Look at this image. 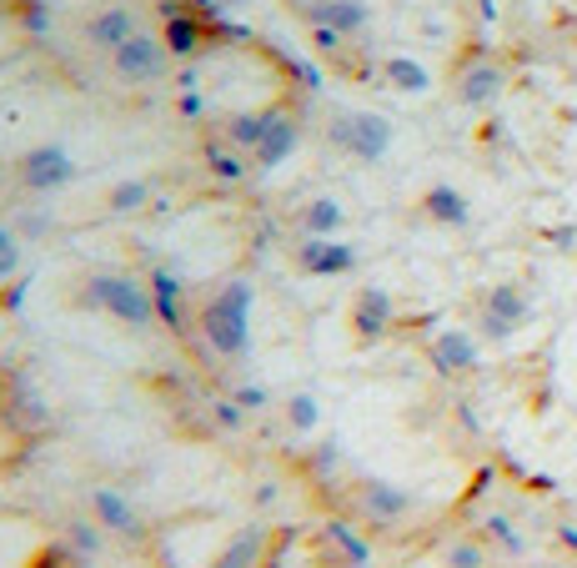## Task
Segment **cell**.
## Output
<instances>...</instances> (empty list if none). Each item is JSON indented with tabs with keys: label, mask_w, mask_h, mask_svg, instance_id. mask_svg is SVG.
I'll use <instances>...</instances> for the list:
<instances>
[{
	"label": "cell",
	"mask_w": 577,
	"mask_h": 568,
	"mask_svg": "<svg viewBox=\"0 0 577 568\" xmlns=\"http://www.w3.org/2000/svg\"><path fill=\"white\" fill-rule=\"evenodd\" d=\"M206 332H211V343L222 347V353H237L241 343H247V287L237 292H226L222 302L206 312Z\"/></svg>",
	"instance_id": "obj_2"
},
{
	"label": "cell",
	"mask_w": 577,
	"mask_h": 568,
	"mask_svg": "<svg viewBox=\"0 0 577 568\" xmlns=\"http://www.w3.org/2000/svg\"><path fill=\"white\" fill-rule=\"evenodd\" d=\"M96 508H101V518L111 523V529H136V518H131V508L116 498V493H101L96 498Z\"/></svg>",
	"instance_id": "obj_15"
},
{
	"label": "cell",
	"mask_w": 577,
	"mask_h": 568,
	"mask_svg": "<svg viewBox=\"0 0 577 568\" xmlns=\"http://www.w3.org/2000/svg\"><path fill=\"white\" fill-rule=\"evenodd\" d=\"M306 226H312V232H331V226H341V207L337 201H316L312 212H306Z\"/></svg>",
	"instance_id": "obj_16"
},
{
	"label": "cell",
	"mask_w": 577,
	"mask_h": 568,
	"mask_svg": "<svg viewBox=\"0 0 577 568\" xmlns=\"http://www.w3.org/2000/svg\"><path fill=\"white\" fill-rule=\"evenodd\" d=\"M432 362L442 372H473L477 368V343L467 332H442L432 343Z\"/></svg>",
	"instance_id": "obj_8"
},
{
	"label": "cell",
	"mask_w": 577,
	"mask_h": 568,
	"mask_svg": "<svg viewBox=\"0 0 577 568\" xmlns=\"http://www.w3.org/2000/svg\"><path fill=\"white\" fill-rule=\"evenodd\" d=\"M482 564H487V548H477V543H457L447 554V568H482Z\"/></svg>",
	"instance_id": "obj_17"
},
{
	"label": "cell",
	"mask_w": 577,
	"mask_h": 568,
	"mask_svg": "<svg viewBox=\"0 0 577 568\" xmlns=\"http://www.w3.org/2000/svg\"><path fill=\"white\" fill-rule=\"evenodd\" d=\"M291 418H297V423H316V408H312V397H297V408H291Z\"/></svg>",
	"instance_id": "obj_20"
},
{
	"label": "cell",
	"mask_w": 577,
	"mask_h": 568,
	"mask_svg": "<svg viewBox=\"0 0 577 568\" xmlns=\"http://www.w3.org/2000/svg\"><path fill=\"white\" fill-rule=\"evenodd\" d=\"M387 81H392L397 91H407V96H422L427 86H432L427 66H417L412 55H392V61H387Z\"/></svg>",
	"instance_id": "obj_10"
},
{
	"label": "cell",
	"mask_w": 577,
	"mask_h": 568,
	"mask_svg": "<svg viewBox=\"0 0 577 568\" xmlns=\"http://www.w3.org/2000/svg\"><path fill=\"white\" fill-rule=\"evenodd\" d=\"M527 312H532V307H527V292L512 287V282H498L482 302V332L492 337V343H507L512 332L527 322Z\"/></svg>",
	"instance_id": "obj_1"
},
{
	"label": "cell",
	"mask_w": 577,
	"mask_h": 568,
	"mask_svg": "<svg viewBox=\"0 0 577 568\" xmlns=\"http://www.w3.org/2000/svg\"><path fill=\"white\" fill-rule=\"evenodd\" d=\"M356 322H362L367 332H381L387 322H392V297H387L381 287H367L362 297H356Z\"/></svg>",
	"instance_id": "obj_11"
},
{
	"label": "cell",
	"mask_w": 577,
	"mask_h": 568,
	"mask_svg": "<svg viewBox=\"0 0 577 568\" xmlns=\"http://www.w3.org/2000/svg\"><path fill=\"white\" fill-rule=\"evenodd\" d=\"M341 141L352 146V157L381 161V157H387V146H392V126H387L381 116H347V126H341Z\"/></svg>",
	"instance_id": "obj_3"
},
{
	"label": "cell",
	"mask_w": 577,
	"mask_h": 568,
	"mask_svg": "<svg viewBox=\"0 0 577 568\" xmlns=\"http://www.w3.org/2000/svg\"><path fill=\"white\" fill-rule=\"evenodd\" d=\"M262 548V533H241L237 548H226V564L222 568H247V558Z\"/></svg>",
	"instance_id": "obj_18"
},
{
	"label": "cell",
	"mask_w": 577,
	"mask_h": 568,
	"mask_svg": "<svg viewBox=\"0 0 577 568\" xmlns=\"http://www.w3.org/2000/svg\"><path fill=\"white\" fill-rule=\"evenodd\" d=\"M116 66H121L126 81H146L161 66V46L156 40H146V36H131L126 46H116Z\"/></svg>",
	"instance_id": "obj_7"
},
{
	"label": "cell",
	"mask_w": 577,
	"mask_h": 568,
	"mask_svg": "<svg viewBox=\"0 0 577 568\" xmlns=\"http://www.w3.org/2000/svg\"><path fill=\"white\" fill-rule=\"evenodd\" d=\"M26 182L40 186V192L71 182V157L61 151V146H40V151H30L26 157Z\"/></svg>",
	"instance_id": "obj_5"
},
{
	"label": "cell",
	"mask_w": 577,
	"mask_h": 568,
	"mask_svg": "<svg viewBox=\"0 0 577 568\" xmlns=\"http://www.w3.org/2000/svg\"><path fill=\"white\" fill-rule=\"evenodd\" d=\"M91 36L101 40V46H126V40L136 36L131 30V11H111V15H101L91 26Z\"/></svg>",
	"instance_id": "obj_12"
},
{
	"label": "cell",
	"mask_w": 577,
	"mask_h": 568,
	"mask_svg": "<svg viewBox=\"0 0 577 568\" xmlns=\"http://www.w3.org/2000/svg\"><path fill=\"white\" fill-rule=\"evenodd\" d=\"M532 568H567V564H532Z\"/></svg>",
	"instance_id": "obj_22"
},
{
	"label": "cell",
	"mask_w": 577,
	"mask_h": 568,
	"mask_svg": "<svg viewBox=\"0 0 577 568\" xmlns=\"http://www.w3.org/2000/svg\"><path fill=\"white\" fill-rule=\"evenodd\" d=\"M141 197H146V182H126L111 192V207H116V212H131V207H141Z\"/></svg>",
	"instance_id": "obj_19"
},
{
	"label": "cell",
	"mask_w": 577,
	"mask_h": 568,
	"mask_svg": "<svg viewBox=\"0 0 577 568\" xmlns=\"http://www.w3.org/2000/svg\"><path fill=\"white\" fill-rule=\"evenodd\" d=\"M11 262H15V251L5 247V237H0V267H11Z\"/></svg>",
	"instance_id": "obj_21"
},
{
	"label": "cell",
	"mask_w": 577,
	"mask_h": 568,
	"mask_svg": "<svg viewBox=\"0 0 577 568\" xmlns=\"http://www.w3.org/2000/svg\"><path fill=\"white\" fill-rule=\"evenodd\" d=\"M427 212L447 226H467L473 222V201L462 197L457 186H432V192H427Z\"/></svg>",
	"instance_id": "obj_9"
},
{
	"label": "cell",
	"mask_w": 577,
	"mask_h": 568,
	"mask_svg": "<svg viewBox=\"0 0 577 568\" xmlns=\"http://www.w3.org/2000/svg\"><path fill=\"white\" fill-rule=\"evenodd\" d=\"M457 96L467 101V107H487V101H498V96H502V71L492 66V61H477L473 71H462Z\"/></svg>",
	"instance_id": "obj_6"
},
{
	"label": "cell",
	"mask_w": 577,
	"mask_h": 568,
	"mask_svg": "<svg viewBox=\"0 0 577 568\" xmlns=\"http://www.w3.org/2000/svg\"><path fill=\"white\" fill-rule=\"evenodd\" d=\"M101 302L111 307L121 322H146V318H151V297H146L136 282H121V277L101 282Z\"/></svg>",
	"instance_id": "obj_4"
},
{
	"label": "cell",
	"mask_w": 577,
	"mask_h": 568,
	"mask_svg": "<svg viewBox=\"0 0 577 568\" xmlns=\"http://www.w3.org/2000/svg\"><path fill=\"white\" fill-rule=\"evenodd\" d=\"M306 267H316V272H341V267H352V251L331 247V242H312V247H306Z\"/></svg>",
	"instance_id": "obj_13"
},
{
	"label": "cell",
	"mask_w": 577,
	"mask_h": 568,
	"mask_svg": "<svg viewBox=\"0 0 577 568\" xmlns=\"http://www.w3.org/2000/svg\"><path fill=\"white\" fill-rule=\"evenodd\" d=\"M291 146H297V132H291L287 121H276V136H266V141H262V161L272 166V161H281V157H287Z\"/></svg>",
	"instance_id": "obj_14"
}]
</instances>
